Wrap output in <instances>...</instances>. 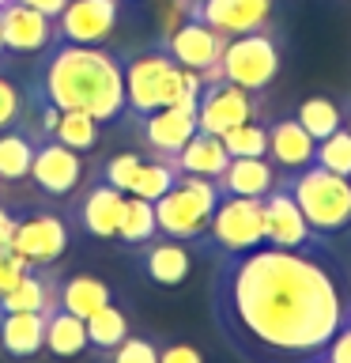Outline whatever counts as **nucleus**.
<instances>
[{
    "instance_id": "obj_1",
    "label": "nucleus",
    "mask_w": 351,
    "mask_h": 363,
    "mask_svg": "<svg viewBox=\"0 0 351 363\" xmlns=\"http://www.w3.org/2000/svg\"><path fill=\"white\" fill-rule=\"evenodd\" d=\"M208 311L223 345L246 363H306L351 314V272L325 238L306 246L260 242L219 254Z\"/></svg>"
},
{
    "instance_id": "obj_2",
    "label": "nucleus",
    "mask_w": 351,
    "mask_h": 363,
    "mask_svg": "<svg viewBox=\"0 0 351 363\" xmlns=\"http://www.w3.org/2000/svg\"><path fill=\"white\" fill-rule=\"evenodd\" d=\"M34 95L57 110H84L98 125L125 118V76L121 53L106 45H64L53 42L42 57Z\"/></svg>"
},
{
    "instance_id": "obj_3",
    "label": "nucleus",
    "mask_w": 351,
    "mask_h": 363,
    "mask_svg": "<svg viewBox=\"0 0 351 363\" xmlns=\"http://www.w3.org/2000/svg\"><path fill=\"white\" fill-rule=\"evenodd\" d=\"M121 76H125V118L140 121L144 113L159 106H185L197 102L204 76L174 65L159 42L144 45L136 53H121Z\"/></svg>"
},
{
    "instance_id": "obj_4",
    "label": "nucleus",
    "mask_w": 351,
    "mask_h": 363,
    "mask_svg": "<svg viewBox=\"0 0 351 363\" xmlns=\"http://www.w3.org/2000/svg\"><path fill=\"white\" fill-rule=\"evenodd\" d=\"M283 182H287L291 197L299 201L306 223L317 238L344 235L351 227V182L344 174H333V170L310 163L302 170H287Z\"/></svg>"
},
{
    "instance_id": "obj_5",
    "label": "nucleus",
    "mask_w": 351,
    "mask_h": 363,
    "mask_svg": "<svg viewBox=\"0 0 351 363\" xmlns=\"http://www.w3.org/2000/svg\"><path fill=\"white\" fill-rule=\"evenodd\" d=\"M280 68H283V34L268 23V27H260V30L226 38L219 65H215L204 79H226V84H238L246 91L265 95V91L276 84Z\"/></svg>"
},
{
    "instance_id": "obj_6",
    "label": "nucleus",
    "mask_w": 351,
    "mask_h": 363,
    "mask_svg": "<svg viewBox=\"0 0 351 363\" xmlns=\"http://www.w3.org/2000/svg\"><path fill=\"white\" fill-rule=\"evenodd\" d=\"M219 201H223V189L215 178L178 174L174 186L155 201L159 235L178 238V242H197V238H204V231H208V220H212V212Z\"/></svg>"
},
{
    "instance_id": "obj_7",
    "label": "nucleus",
    "mask_w": 351,
    "mask_h": 363,
    "mask_svg": "<svg viewBox=\"0 0 351 363\" xmlns=\"http://www.w3.org/2000/svg\"><path fill=\"white\" fill-rule=\"evenodd\" d=\"M246 121H265L257 91L226 84V79H204V87L197 95V125L200 129L223 136Z\"/></svg>"
},
{
    "instance_id": "obj_8",
    "label": "nucleus",
    "mask_w": 351,
    "mask_h": 363,
    "mask_svg": "<svg viewBox=\"0 0 351 363\" xmlns=\"http://www.w3.org/2000/svg\"><path fill=\"white\" fill-rule=\"evenodd\" d=\"M87 178V159L64 147L61 140L53 136H42L34 144V159H30V186L42 193V197H53V201H64L79 193Z\"/></svg>"
},
{
    "instance_id": "obj_9",
    "label": "nucleus",
    "mask_w": 351,
    "mask_h": 363,
    "mask_svg": "<svg viewBox=\"0 0 351 363\" xmlns=\"http://www.w3.org/2000/svg\"><path fill=\"white\" fill-rule=\"evenodd\" d=\"M208 242H215L219 254H242L265 242V223H260V201L257 197H226L215 204L208 231Z\"/></svg>"
},
{
    "instance_id": "obj_10",
    "label": "nucleus",
    "mask_w": 351,
    "mask_h": 363,
    "mask_svg": "<svg viewBox=\"0 0 351 363\" xmlns=\"http://www.w3.org/2000/svg\"><path fill=\"white\" fill-rule=\"evenodd\" d=\"M72 231H68L64 216H57L50 208H34L27 216H19L16 235H11V250L27 261L30 269H50L64 257Z\"/></svg>"
},
{
    "instance_id": "obj_11",
    "label": "nucleus",
    "mask_w": 351,
    "mask_h": 363,
    "mask_svg": "<svg viewBox=\"0 0 351 363\" xmlns=\"http://www.w3.org/2000/svg\"><path fill=\"white\" fill-rule=\"evenodd\" d=\"M125 16V0H68L53 19L57 42L64 45H106Z\"/></svg>"
},
{
    "instance_id": "obj_12",
    "label": "nucleus",
    "mask_w": 351,
    "mask_h": 363,
    "mask_svg": "<svg viewBox=\"0 0 351 363\" xmlns=\"http://www.w3.org/2000/svg\"><path fill=\"white\" fill-rule=\"evenodd\" d=\"M155 42L163 45L166 57H170L174 65L189 68V72H200V76H208L212 68L219 65L223 45H226V38H223L219 30L204 27V23L189 19V16H185V19H178L174 27H166Z\"/></svg>"
},
{
    "instance_id": "obj_13",
    "label": "nucleus",
    "mask_w": 351,
    "mask_h": 363,
    "mask_svg": "<svg viewBox=\"0 0 351 363\" xmlns=\"http://www.w3.org/2000/svg\"><path fill=\"white\" fill-rule=\"evenodd\" d=\"M197 102H185V106H159L151 113H144L136 121V133H140V144L151 159H174L181 147L192 140L197 133Z\"/></svg>"
},
{
    "instance_id": "obj_14",
    "label": "nucleus",
    "mask_w": 351,
    "mask_h": 363,
    "mask_svg": "<svg viewBox=\"0 0 351 363\" xmlns=\"http://www.w3.org/2000/svg\"><path fill=\"white\" fill-rule=\"evenodd\" d=\"M260 223H265V242L268 246L291 250V246H306V242H313V238H317L310 231V223H306L299 201L291 197L283 174H280L276 186L260 197Z\"/></svg>"
},
{
    "instance_id": "obj_15",
    "label": "nucleus",
    "mask_w": 351,
    "mask_h": 363,
    "mask_svg": "<svg viewBox=\"0 0 351 363\" xmlns=\"http://www.w3.org/2000/svg\"><path fill=\"white\" fill-rule=\"evenodd\" d=\"M185 16L204 23V27H212V30H219L223 38H238V34L268 27L272 0H197Z\"/></svg>"
},
{
    "instance_id": "obj_16",
    "label": "nucleus",
    "mask_w": 351,
    "mask_h": 363,
    "mask_svg": "<svg viewBox=\"0 0 351 363\" xmlns=\"http://www.w3.org/2000/svg\"><path fill=\"white\" fill-rule=\"evenodd\" d=\"M0 34H4V50L16 57H38L57 42L53 19L27 4H19V0H8L0 8Z\"/></svg>"
},
{
    "instance_id": "obj_17",
    "label": "nucleus",
    "mask_w": 351,
    "mask_h": 363,
    "mask_svg": "<svg viewBox=\"0 0 351 363\" xmlns=\"http://www.w3.org/2000/svg\"><path fill=\"white\" fill-rule=\"evenodd\" d=\"M136 265H140V272L151 284H159V288H178V284L189 280L192 257H189L185 242L155 235L151 242H144L140 250H136Z\"/></svg>"
},
{
    "instance_id": "obj_18",
    "label": "nucleus",
    "mask_w": 351,
    "mask_h": 363,
    "mask_svg": "<svg viewBox=\"0 0 351 363\" xmlns=\"http://www.w3.org/2000/svg\"><path fill=\"white\" fill-rule=\"evenodd\" d=\"M313 152H317V140L302 129V121L294 118V113H283V118L268 121V159L283 170V174L310 167Z\"/></svg>"
},
{
    "instance_id": "obj_19",
    "label": "nucleus",
    "mask_w": 351,
    "mask_h": 363,
    "mask_svg": "<svg viewBox=\"0 0 351 363\" xmlns=\"http://www.w3.org/2000/svg\"><path fill=\"white\" fill-rule=\"evenodd\" d=\"M121 201H125V193L121 189H113L106 186V182H91V186L79 193V201H76V223L84 227L87 235H95V238H113L117 235V216H121Z\"/></svg>"
},
{
    "instance_id": "obj_20",
    "label": "nucleus",
    "mask_w": 351,
    "mask_h": 363,
    "mask_svg": "<svg viewBox=\"0 0 351 363\" xmlns=\"http://www.w3.org/2000/svg\"><path fill=\"white\" fill-rule=\"evenodd\" d=\"M45 348V314L0 311V352L11 359H30Z\"/></svg>"
},
{
    "instance_id": "obj_21",
    "label": "nucleus",
    "mask_w": 351,
    "mask_h": 363,
    "mask_svg": "<svg viewBox=\"0 0 351 363\" xmlns=\"http://www.w3.org/2000/svg\"><path fill=\"white\" fill-rule=\"evenodd\" d=\"M283 170L272 163L268 155L260 159H231L226 163V170L219 174V189L226 193V197H265V193L280 182Z\"/></svg>"
},
{
    "instance_id": "obj_22",
    "label": "nucleus",
    "mask_w": 351,
    "mask_h": 363,
    "mask_svg": "<svg viewBox=\"0 0 351 363\" xmlns=\"http://www.w3.org/2000/svg\"><path fill=\"white\" fill-rule=\"evenodd\" d=\"M226 163H231V155H226L223 140L215 133H204V129L192 133V140L170 159V167H174L178 174H200V178H215V182H219V174L226 170Z\"/></svg>"
},
{
    "instance_id": "obj_23",
    "label": "nucleus",
    "mask_w": 351,
    "mask_h": 363,
    "mask_svg": "<svg viewBox=\"0 0 351 363\" xmlns=\"http://www.w3.org/2000/svg\"><path fill=\"white\" fill-rule=\"evenodd\" d=\"M106 303H113V288L102 277H91V272H72V277H64L57 284V306L76 318H87L102 311Z\"/></svg>"
},
{
    "instance_id": "obj_24",
    "label": "nucleus",
    "mask_w": 351,
    "mask_h": 363,
    "mask_svg": "<svg viewBox=\"0 0 351 363\" xmlns=\"http://www.w3.org/2000/svg\"><path fill=\"white\" fill-rule=\"evenodd\" d=\"M34 136L27 125L0 133V186H19L30 178V159H34Z\"/></svg>"
},
{
    "instance_id": "obj_25",
    "label": "nucleus",
    "mask_w": 351,
    "mask_h": 363,
    "mask_svg": "<svg viewBox=\"0 0 351 363\" xmlns=\"http://www.w3.org/2000/svg\"><path fill=\"white\" fill-rule=\"evenodd\" d=\"M159 235V220H155V204L144 201V197H132V193H125L121 201V216H117V242L125 250H140L144 242H151Z\"/></svg>"
},
{
    "instance_id": "obj_26",
    "label": "nucleus",
    "mask_w": 351,
    "mask_h": 363,
    "mask_svg": "<svg viewBox=\"0 0 351 363\" xmlns=\"http://www.w3.org/2000/svg\"><path fill=\"white\" fill-rule=\"evenodd\" d=\"M45 352L57 359H72L87 352V325L84 318L68 314V311H50L45 314Z\"/></svg>"
},
{
    "instance_id": "obj_27",
    "label": "nucleus",
    "mask_w": 351,
    "mask_h": 363,
    "mask_svg": "<svg viewBox=\"0 0 351 363\" xmlns=\"http://www.w3.org/2000/svg\"><path fill=\"white\" fill-rule=\"evenodd\" d=\"M53 140H61L64 147L87 155V152H95L98 140H102V125L91 118V113H84V110H61L57 129H53Z\"/></svg>"
},
{
    "instance_id": "obj_28",
    "label": "nucleus",
    "mask_w": 351,
    "mask_h": 363,
    "mask_svg": "<svg viewBox=\"0 0 351 363\" xmlns=\"http://www.w3.org/2000/svg\"><path fill=\"white\" fill-rule=\"evenodd\" d=\"M84 325H87V345L98 348V352H113L125 337H129V314H125L117 303H106L102 311L91 314Z\"/></svg>"
},
{
    "instance_id": "obj_29",
    "label": "nucleus",
    "mask_w": 351,
    "mask_h": 363,
    "mask_svg": "<svg viewBox=\"0 0 351 363\" xmlns=\"http://www.w3.org/2000/svg\"><path fill=\"white\" fill-rule=\"evenodd\" d=\"M294 118L302 121V129L310 133L313 140H325V136H333L340 125H344V110H340V102H333L328 95H310V99L299 102Z\"/></svg>"
},
{
    "instance_id": "obj_30",
    "label": "nucleus",
    "mask_w": 351,
    "mask_h": 363,
    "mask_svg": "<svg viewBox=\"0 0 351 363\" xmlns=\"http://www.w3.org/2000/svg\"><path fill=\"white\" fill-rule=\"evenodd\" d=\"M174 178H178V170L170 167L166 159L144 155V163H140V170H136V178H132L129 193H132V197H144V201H151V204H155L170 186H174Z\"/></svg>"
},
{
    "instance_id": "obj_31",
    "label": "nucleus",
    "mask_w": 351,
    "mask_h": 363,
    "mask_svg": "<svg viewBox=\"0 0 351 363\" xmlns=\"http://www.w3.org/2000/svg\"><path fill=\"white\" fill-rule=\"evenodd\" d=\"M231 159H260L268 155V121H246L219 136Z\"/></svg>"
},
{
    "instance_id": "obj_32",
    "label": "nucleus",
    "mask_w": 351,
    "mask_h": 363,
    "mask_svg": "<svg viewBox=\"0 0 351 363\" xmlns=\"http://www.w3.org/2000/svg\"><path fill=\"white\" fill-rule=\"evenodd\" d=\"M27 106H30V95L19 87V79L8 68H0V133L27 125Z\"/></svg>"
},
{
    "instance_id": "obj_33",
    "label": "nucleus",
    "mask_w": 351,
    "mask_h": 363,
    "mask_svg": "<svg viewBox=\"0 0 351 363\" xmlns=\"http://www.w3.org/2000/svg\"><path fill=\"white\" fill-rule=\"evenodd\" d=\"M313 163L333 170V174H351V133L340 125L333 136H325V140H317V152H313Z\"/></svg>"
},
{
    "instance_id": "obj_34",
    "label": "nucleus",
    "mask_w": 351,
    "mask_h": 363,
    "mask_svg": "<svg viewBox=\"0 0 351 363\" xmlns=\"http://www.w3.org/2000/svg\"><path fill=\"white\" fill-rule=\"evenodd\" d=\"M140 163H144V155L140 152H117V155H110L106 163H102V182L106 186H113V189H121V193H129V186H132V178H136V170H140Z\"/></svg>"
},
{
    "instance_id": "obj_35",
    "label": "nucleus",
    "mask_w": 351,
    "mask_h": 363,
    "mask_svg": "<svg viewBox=\"0 0 351 363\" xmlns=\"http://www.w3.org/2000/svg\"><path fill=\"white\" fill-rule=\"evenodd\" d=\"M110 363H159V345L151 337H132L129 333L110 352Z\"/></svg>"
},
{
    "instance_id": "obj_36",
    "label": "nucleus",
    "mask_w": 351,
    "mask_h": 363,
    "mask_svg": "<svg viewBox=\"0 0 351 363\" xmlns=\"http://www.w3.org/2000/svg\"><path fill=\"white\" fill-rule=\"evenodd\" d=\"M30 272V265L23 261L11 246H0V295H8L16 284Z\"/></svg>"
},
{
    "instance_id": "obj_37",
    "label": "nucleus",
    "mask_w": 351,
    "mask_h": 363,
    "mask_svg": "<svg viewBox=\"0 0 351 363\" xmlns=\"http://www.w3.org/2000/svg\"><path fill=\"white\" fill-rule=\"evenodd\" d=\"M321 363H351V318L333 333V340L321 348Z\"/></svg>"
},
{
    "instance_id": "obj_38",
    "label": "nucleus",
    "mask_w": 351,
    "mask_h": 363,
    "mask_svg": "<svg viewBox=\"0 0 351 363\" xmlns=\"http://www.w3.org/2000/svg\"><path fill=\"white\" fill-rule=\"evenodd\" d=\"M159 363H204V352L189 340H174V345L159 348Z\"/></svg>"
},
{
    "instance_id": "obj_39",
    "label": "nucleus",
    "mask_w": 351,
    "mask_h": 363,
    "mask_svg": "<svg viewBox=\"0 0 351 363\" xmlns=\"http://www.w3.org/2000/svg\"><path fill=\"white\" fill-rule=\"evenodd\" d=\"M16 223L19 216L11 204H0V246H11V235H16Z\"/></svg>"
},
{
    "instance_id": "obj_40",
    "label": "nucleus",
    "mask_w": 351,
    "mask_h": 363,
    "mask_svg": "<svg viewBox=\"0 0 351 363\" xmlns=\"http://www.w3.org/2000/svg\"><path fill=\"white\" fill-rule=\"evenodd\" d=\"M19 4H27V8H34V11H42V16L57 19V16L64 11V4H68V0H19Z\"/></svg>"
},
{
    "instance_id": "obj_41",
    "label": "nucleus",
    "mask_w": 351,
    "mask_h": 363,
    "mask_svg": "<svg viewBox=\"0 0 351 363\" xmlns=\"http://www.w3.org/2000/svg\"><path fill=\"white\" fill-rule=\"evenodd\" d=\"M344 129L351 133V106H347V113H344Z\"/></svg>"
},
{
    "instance_id": "obj_42",
    "label": "nucleus",
    "mask_w": 351,
    "mask_h": 363,
    "mask_svg": "<svg viewBox=\"0 0 351 363\" xmlns=\"http://www.w3.org/2000/svg\"><path fill=\"white\" fill-rule=\"evenodd\" d=\"M4 57H8V50H4V34H0V61H4Z\"/></svg>"
},
{
    "instance_id": "obj_43",
    "label": "nucleus",
    "mask_w": 351,
    "mask_h": 363,
    "mask_svg": "<svg viewBox=\"0 0 351 363\" xmlns=\"http://www.w3.org/2000/svg\"><path fill=\"white\" fill-rule=\"evenodd\" d=\"M306 363H321V359H317V356H313V359H306Z\"/></svg>"
},
{
    "instance_id": "obj_44",
    "label": "nucleus",
    "mask_w": 351,
    "mask_h": 363,
    "mask_svg": "<svg viewBox=\"0 0 351 363\" xmlns=\"http://www.w3.org/2000/svg\"><path fill=\"white\" fill-rule=\"evenodd\" d=\"M125 4H140V0H125Z\"/></svg>"
},
{
    "instance_id": "obj_45",
    "label": "nucleus",
    "mask_w": 351,
    "mask_h": 363,
    "mask_svg": "<svg viewBox=\"0 0 351 363\" xmlns=\"http://www.w3.org/2000/svg\"><path fill=\"white\" fill-rule=\"evenodd\" d=\"M4 4H8V0H0V8H4Z\"/></svg>"
},
{
    "instance_id": "obj_46",
    "label": "nucleus",
    "mask_w": 351,
    "mask_h": 363,
    "mask_svg": "<svg viewBox=\"0 0 351 363\" xmlns=\"http://www.w3.org/2000/svg\"><path fill=\"white\" fill-rule=\"evenodd\" d=\"M347 182H351V174H347Z\"/></svg>"
},
{
    "instance_id": "obj_47",
    "label": "nucleus",
    "mask_w": 351,
    "mask_h": 363,
    "mask_svg": "<svg viewBox=\"0 0 351 363\" xmlns=\"http://www.w3.org/2000/svg\"><path fill=\"white\" fill-rule=\"evenodd\" d=\"M347 318H351V314H347Z\"/></svg>"
}]
</instances>
